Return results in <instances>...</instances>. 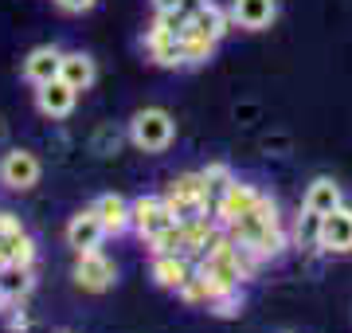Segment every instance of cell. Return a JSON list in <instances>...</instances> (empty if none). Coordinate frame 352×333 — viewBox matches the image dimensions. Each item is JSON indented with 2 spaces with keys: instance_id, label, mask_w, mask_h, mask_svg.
Returning <instances> with one entry per match:
<instances>
[{
  "instance_id": "1",
  "label": "cell",
  "mask_w": 352,
  "mask_h": 333,
  "mask_svg": "<svg viewBox=\"0 0 352 333\" xmlns=\"http://www.w3.org/2000/svg\"><path fill=\"white\" fill-rule=\"evenodd\" d=\"M129 138H133V145L145 149V153H164V149L173 145V138H176V122H173L168 110L149 106V110H138V114H133Z\"/></svg>"
},
{
  "instance_id": "2",
  "label": "cell",
  "mask_w": 352,
  "mask_h": 333,
  "mask_svg": "<svg viewBox=\"0 0 352 333\" xmlns=\"http://www.w3.org/2000/svg\"><path fill=\"white\" fill-rule=\"evenodd\" d=\"M317 247L329 255H349L352 251V208H333L329 216H321L317 228Z\"/></svg>"
},
{
  "instance_id": "3",
  "label": "cell",
  "mask_w": 352,
  "mask_h": 333,
  "mask_svg": "<svg viewBox=\"0 0 352 333\" xmlns=\"http://www.w3.org/2000/svg\"><path fill=\"white\" fill-rule=\"evenodd\" d=\"M258 189H251V184H239V180H231V184H227L223 193L215 196V224H219V228H227V224H235V219L239 216H247V212H251L254 204H258Z\"/></svg>"
},
{
  "instance_id": "4",
  "label": "cell",
  "mask_w": 352,
  "mask_h": 333,
  "mask_svg": "<svg viewBox=\"0 0 352 333\" xmlns=\"http://www.w3.org/2000/svg\"><path fill=\"white\" fill-rule=\"evenodd\" d=\"M113 279H118V270L113 263L102 251H78V263H75V282L90 294H102V290H110Z\"/></svg>"
},
{
  "instance_id": "5",
  "label": "cell",
  "mask_w": 352,
  "mask_h": 333,
  "mask_svg": "<svg viewBox=\"0 0 352 333\" xmlns=\"http://www.w3.org/2000/svg\"><path fill=\"white\" fill-rule=\"evenodd\" d=\"M36 180H39L36 153H28V149H12V153H4V161H0V184H4V189H12V193H28Z\"/></svg>"
},
{
  "instance_id": "6",
  "label": "cell",
  "mask_w": 352,
  "mask_h": 333,
  "mask_svg": "<svg viewBox=\"0 0 352 333\" xmlns=\"http://www.w3.org/2000/svg\"><path fill=\"white\" fill-rule=\"evenodd\" d=\"M75 98H78V90H71L63 78H51V83L36 87V106H39V114H47V118H67L75 110Z\"/></svg>"
},
{
  "instance_id": "7",
  "label": "cell",
  "mask_w": 352,
  "mask_h": 333,
  "mask_svg": "<svg viewBox=\"0 0 352 333\" xmlns=\"http://www.w3.org/2000/svg\"><path fill=\"white\" fill-rule=\"evenodd\" d=\"M102 239H106V228H102L98 212L90 208V212H78L71 224H67V244L75 247V251H98Z\"/></svg>"
},
{
  "instance_id": "8",
  "label": "cell",
  "mask_w": 352,
  "mask_h": 333,
  "mask_svg": "<svg viewBox=\"0 0 352 333\" xmlns=\"http://www.w3.org/2000/svg\"><path fill=\"white\" fill-rule=\"evenodd\" d=\"M278 0H231V20L247 32H263L274 24Z\"/></svg>"
},
{
  "instance_id": "9",
  "label": "cell",
  "mask_w": 352,
  "mask_h": 333,
  "mask_svg": "<svg viewBox=\"0 0 352 333\" xmlns=\"http://www.w3.org/2000/svg\"><path fill=\"white\" fill-rule=\"evenodd\" d=\"M153 279H157V286H164V290H180V286L192 279V259L180 255V251L157 255L153 259Z\"/></svg>"
},
{
  "instance_id": "10",
  "label": "cell",
  "mask_w": 352,
  "mask_h": 333,
  "mask_svg": "<svg viewBox=\"0 0 352 333\" xmlns=\"http://www.w3.org/2000/svg\"><path fill=\"white\" fill-rule=\"evenodd\" d=\"M145 47H149V59L157 67H184V43H180V36H168L161 28H149Z\"/></svg>"
},
{
  "instance_id": "11",
  "label": "cell",
  "mask_w": 352,
  "mask_h": 333,
  "mask_svg": "<svg viewBox=\"0 0 352 333\" xmlns=\"http://www.w3.org/2000/svg\"><path fill=\"white\" fill-rule=\"evenodd\" d=\"M59 59H63V52H55V47H36V52L24 59V78L32 87H43L51 78H59Z\"/></svg>"
},
{
  "instance_id": "12",
  "label": "cell",
  "mask_w": 352,
  "mask_h": 333,
  "mask_svg": "<svg viewBox=\"0 0 352 333\" xmlns=\"http://www.w3.org/2000/svg\"><path fill=\"white\" fill-rule=\"evenodd\" d=\"M59 78H63L71 90H87L94 83V59L82 52H67L59 59Z\"/></svg>"
},
{
  "instance_id": "13",
  "label": "cell",
  "mask_w": 352,
  "mask_h": 333,
  "mask_svg": "<svg viewBox=\"0 0 352 333\" xmlns=\"http://www.w3.org/2000/svg\"><path fill=\"white\" fill-rule=\"evenodd\" d=\"M344 200H340V184L329 177H317L314 184H309V193H305V212H314V216H329L333 208H340Z\"/></svg>"
},
{
  "instance_id": "14",
  "label": "cell",
  "mask_w": 352,
  "mask_h": 333,
  "mask_svg": "<svg viewBox=\"0 0 352 333\" xmlns=\"http://www.w3.org/2000/svg\"><path fill=\"white\" fill-rule=\"evenodd\" d=\"M94 212H98L102 228H106V235H122V231L129 228V204L122 200L118 193L102 196L98 204H94Z\"/></svg>"
},
{
  "instance_id": "15",
  "label": "cell",
  "mask_w": 352,
  "mask_h": 333,
  "mask_svg": "<svg viewBox=\"0 0 352 333\" xmlns=\"http://www.w3.org/2000/svg\"><path fill=\"white\" fill-rule=\"evenodd\" d=\"M0 251H4V259H8L12 267H32V263H36V239H32L24 228L12 231V235H4V239H0Z\"/></svg>"
},
{
  "instance_id": "16",
  "label": "cell",
  "mask_w": 352,
  "mask_h": 333,
  "mask_svg": "<svg viewBox=\"0 0 352 333\" xmlns=\"http://www.w3.org/2000/svg\"><path fill=\"white\" fill-rule=\"evenodd\" d=\"M180 43H184V67H188V63H208L215 55V43L219 39L208 36V32H196V28H184Z\"/></svg>"
},
{
  "instance_id": "17",
  "label": "cell",
  "mask_w": 352,
  "mask_h": 333,
  "mask_svg": "<svg viewBox=\"0 0 352 333\" xmlns=\"http://www.w3.org/2000/svg\"><path fill=\"white\" fill-rule=\"evenodd\" d=\"M188 28H196V32H208V36H215V39H223L227 28H231V12H223L219 4H212V0H208L200 12L192 16Z\"/></svg>"
},
{
  "instance_id": "18",
  "label": "cell",
  "mask_w": 352,
  "mask_h": 333,
  "mask_svg": "<svg viewBox=\"0 0 352 333\" xmlns=\"http://www.w3.org/2000/svg\"><path fill=\"white\" fill-rule=\"evenodd\" d=\"M168 196H176V200H204V204H212V193H208L204 173H184V177H176L173 184H168Z\"/></svg>"
},
{
  "instance_id": "19",
  "label": "cell",
  "mask_w": 352,
  "mask_h": 333,
  "mask_svg": "<svg viewBox=\"0 0 352 333\" xmlns=\"http://www.w3.org/2000/svg\"><path fill=\"white\" fill-rule=\"evenodd\" d=\"M0 286H4V294H8V302H16V298H28L32 294V286H36V279H32V267H8L0 270Z\"/></svg>"
},
{
  "instance_id": "20",
  "label": "cell",
  "mask_w": 352,
  "mask_h": 333,
  "mask_svg": "<svg viewBox=\"0 0 352 333\" xmlns=\"http://www.w3.org/2000/svg\"><path fill=\"white\" fill-rule=\"evenodd\" d=\"M153 255H173V251H180L184 247V224H168L164 231H157L149 239Z\"/></svg>"
},
{
  "instance_id": "21",
  "label": "cell",
  "mask_w": 352,
  "mask_h": 333,
  "mask_svg": "<svg viewBox=\"0 0 352 333\" xmlns=\"http://www.w3.org/2000/svg\"><path fill=\"white\" fill-rule=\"evenodd\" d=\"M282 247H286V235H282V224H274V228H266L258 239L251 244V251L258 259H274V255H282Z\"/></svg>"
},
{
  "instance_id": "22",
  "label": "cell",
  "mask_w": 352,
  "mask_h": 333,
  "mask_svg": "<svg viewBox=\"0 0 352 333\" xmlns=\"http://www.w3.org/2000/svg\"><path fill=\"white\" fill-rule=\"evenodd\" d=\"M204 180H208V193H212V204H215V196L231 184V169L227 165H208L204 169Z\"/></svg>"
},
{
  "instance_id": "23",
  "label": "cell",
  "mask_w": 352,
  "mask_h": 333,
  "mask_svg": "<svg viewBox=\"0 0 352 333\" xmlns=\"http://www.w3.org/2000/svg\"><path fill=\"white\" fill-rule=\"evenodd\" d=\"M212 310L219 314V318H235V314H243V298H239V290H227V294H219L212 302Z\"/></svg>"
},
{
  "instance_id": "24",
  "label": "cell",
  "mask_w": 352,
  "mask_h": 333,
  "mask_svg": "<svg viewBox=\"0 0 352 333\" xmlns=\"http://www.w3.org/2000/svg\"><path fill=\"white\" fill-rule=\"evenodd\" d=\"M55 4H59L63 12H90V8H94L98 0H55Z\"/></svg>"
},
{
  "instance_id": "25",
  "label": "cell",
  "mask_w": 352,
  "mask_h": 333,
  "mask_svg": "<svg viewBox=\"0 0 352 333\" xmlns=\"http://www.w3.org/2000/svg\"><path fill=\"white\" fill-rule=\"evenodd\" d=\"M12 231H20V219H16L12 212H0V239L12 235Z\"/></svg>"
},
{
  "instance_id": "26",
  "label": "cell",
  "mask_w": 352,
  "mask_h": 333,
  "mask_svg": "<svg viewBox=\"0 0 352 333\" xmlns=\"http://www.w3.org/2000/svg\"><path fill=\"white\" fill-rule=\"evenodd\" d=\"M8 330H12V333H24V330H28V314H12V318H8Z\"/></svg>"
},
{
  "instance_id": "27",
  "label": "cell",
  "mask_w": 352,
  "mask_h": 333,
  "mask_svg": "<svg viewBox=\"0 0 352 333\" xmlns=\"http://www.w3.org/2000/svg\"><path fill=\"white\" fill-rule=\"evenodd\" d=\"M180 4H184V0H153L157 12H173V8H180Z\"/></svg>"
},
{
  "instance_id": "28",
  "label": "cell",
  "mask_w": 352,
  "mask_h": 333,
  "mask_svg": "<svg viewBox=\"0 0 352 333\" xmlns=\"http://www.w3.org/2000/svg\"><path fill=\"white\" fill-rule=\"evenodd\" d=\"M8 310V294H4V286H0V314Z\"/></svg>"
},
{
  "instance_id": "29",
  "label": "cell",
  "mask_w": 352,
  "mask_h": 333,
  "mask_svg": "<svg viewBox=\"0 0 352 333\" xmlns=\"http://www.w3.org/2000/svg\"><path fill=\"white\" fill-rule=\"evenodd\" d=\"M4 267H8V259H4V251H0V270H4Z\"/></svg>"
},
{
  "instance_id": "30",
  "label": "cell",
  "mask_w": 352,
  "mask_h": 333,
  "mask_svg": "<svg viewBox=\"0 0 352 333\" xmlns=\"http://www.w3.org/2000/svg\"><path fill=\"white\" fill-rule=\"evenodd\" d=\"M0 133H4V126H0Z\"/></svg>"
}]
</instances>
